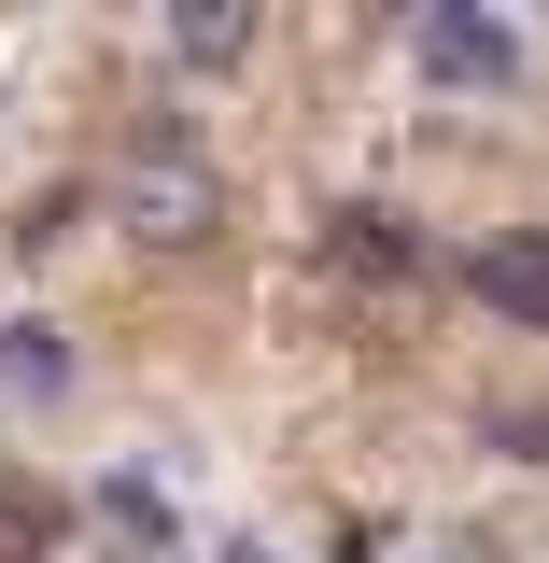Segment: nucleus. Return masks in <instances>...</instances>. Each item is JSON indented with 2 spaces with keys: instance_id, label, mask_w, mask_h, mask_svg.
Here are the masks:
<instances>
[{
  "instance_id": "obj_1",
  "label": "nucleus",
  "mask_w": 549,
  "mask_h": 563,
  "mask_svg": "<svg viewBox=\"0 0 549 563\" xmlns=\"http://www.w3.org/2000/svg\"><path fill=\"white\" fill-rule=\"evenodd\" d=\"M113 211H128L141 240H198L211 225V169L184 155V141H141L128 169H113Z\"/></svg>"
},
{
  "instance_id": "obj_2",
  "label": "nucleus",
  "mask_w": 549,
  "mask_h": 563,
  "mask_svg": "<svg viewBox=\"0 0 549 563\" xmlns=\"http://www.w3.org/2000/svg\"><path fill=\"white\" fill-rule=\"evenodd\" d=\"M409 43H422V70H437V85H507V70H521V43H507L493 14H422Z\"/></svg>"
},
{
  "instance_id": "obj_3",
  "label": "nucleus",
  "mask_w": 549,
  "mask_h": 563,
  "mask_svg": "<svg viewBox=\"0 0 549 563\" xmlns=\"http://www.w3.org/2000/svg\"><path fill=\"white\" fill-rule=\"evenodd\" d=\"M465 282H480L507 324H549V240H536V225H521V240H480V254H465Z\"/></svg>"
},
{
  "instance_id": "obj_4",
  "label": "nucleus",
  "mask_w": 549,
  "mask_h": 563,
  "mask_svg": "<svg viewBox=\"0 0 549 563\" xmlns=\"http://www.w3.org/2000/svg\"><path fill=\"white\" fill-rule=\"evenodd\" d=\"M325 240H339L352 268H422V254H409V211H325Z\"/></svg>"
},
{
  "instance_id": "obj_5",
  "label": "nucleus",
  "mask_w": 549,
  "mask_h": 563,
  "mask_svg": "<svg viewBox=\"0 0 549 563\" xmlns=\"http://www.w3.org/2000/svg\"><path fill=\"white\" fill-rule=\"evenodd\" d=\"M169 43H184V57H240V43H254V14H226V0H198V14H169Z\"/></svg>"
},
{
  "instance_id": "obj_6",
  "label": "nucleus",
  "mask_w": 549,
  "mask_h": 563,
  "mask_svg": "<svg viewBox=\"0 0 549 563\" xmlns=\"http://www.w3.org/2000/svg\"><path fill=\"white\" fill-rule=\"evenodd\" d=\"M0 366H14L29 395H57V366H70V352H57V324H14V339H0Z\"/></svg>"
},
{
  "instance_id": "obj_7",
  "label": "nucleus",
  "mask_w": 549,
  "mask_h": 563,
  "mask_svg": "<svg viewBox=\"0 0 549 563\" xmlns=\"http://www.w3.org/2000/svg\"><path fill=\"white\" fill-rule=\"evenodd\" d=\"M226 563H268V550H226Z\"/></svg>"
}]
</instances>
